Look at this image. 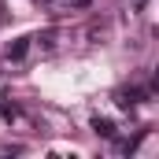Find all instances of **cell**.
Listing matches in <instances>:
<instances>
[{
  "mask_svg": "<svg viewBox=\"0 0 159 159\" xmlns=\"http://www.w3.org/2000/svg\"><path fill=\"white\" fill-rule=\"evenodd\" d=\"M30 44H34V48H37L41 56H52V52H56V48H59V34H56V30H52V26H48V30H37V34H34V37H30Z\"/></svg>",
  "mask_w": 159,
  "mask_h": 159,
  "instance_id": "6da1fadb",
  "label": "cell"
},
{
  "mask_svg": "<svg viewBox=\"0 0 159 159\" xmlns=\"http://www.w3.org/2000/svg\"><path fill=\"white\" fill-rule=\"evenodd\" d=\"M30 48H34L30 37H11L7 44H4V59H7V63H22V59L30 56Z\"/></svg>",
  "mask_w": 159,
  "mask_h": 159,
  "instance_id": "7a4b0ae2",
  "label": "cell"
},
{
  "mask_svg": "<svg viewBox=\"0 0 159 159\" xmlns=\"http://www.w3.org/2000/svg\"><path fill=\"white\" fill-rule=\"evenodd\" d=\"M89 126H93V133H96V137H104V141H115V137H119V129H115V122H111V119L93 115V122H89Z\"/></svg>",
  "mask_w": 159,
  "mask_h": 159,
  "instance_id": "3957f363",
  "label": "cell"
},
{
  "mask_svg": "<svg viewBox=\"0 0 159 159\" xmlns=\"http://www.w3.org/2000/svg\"><path fill=\"white\" fill-rule=\"evenodd\" d=\"M144 133H148V129H141V133H137V137H129V141H119V137H115V152H119V156H133V152H137V144L144 141Z\"/></svg>",
  "mask_w": 159,
  "mask_h": 159,
  "instance_id": "277c9868",
  "label": "cell"
},
{
  "mask_svg": "<svg viewBox=\"0 0 159 159\" xmlns=\"http://www.w3.org/2000/svg\"><path fill=\"white\" fill-rule=\"evenodd\" d=\"M44 4L56 7V11H67V7H70V11H74V7H89V0H44Z\"/></svg>",
  "mask_w": 159,
  "mask_h": 159,
  "instance_id": "5b68a950",
  "label": "cell"
}]
</instances>
